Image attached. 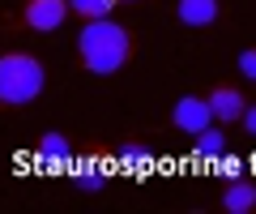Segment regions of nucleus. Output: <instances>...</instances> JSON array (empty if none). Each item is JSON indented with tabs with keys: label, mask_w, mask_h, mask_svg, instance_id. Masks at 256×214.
<instances>
[{
	"label": "nucleus",
	"mask_w": 256,
	"mask_h": 214,
	"mask_svg": "<svg viewBox=\"0 0 256 214\" xmlns=\"http://www.w3.org/2000/svg\"><path fill=\"white\" fill-rule=\"evenodd\" d=\"M116 5L120 0H68V13H77L82 22H90V18H111Z\"/></svg>",
	"instance_id": "9b49d317"
},
{
	"label": "nucleus",
	"mask_w": 256,
	"mask_h": 214,
	"mask_svg": "<svg viewBox=\"0 0 256 214\" xmlns=\"http://www.w3.org/2000/svg\"><path fill=\"white\" fill-rule=\"evenodd\" d=\"M128 56H132V35H128V26H120V22L90 18L77 30V60H82L90 73L111 77V73H120V69L128 65Z\"/></svg>",
	"instance_id": "f257e3e1"
},
{
	"label": "nucleus",
	"mask_w": 256,
	"mask_h": 214,
	"mask_svg": "<svg viewBox=\"0 0 256 214\" xmlns=\"http://www.w3.org/2000/svg\"><path fill=\"white\" fill-rule=\"evenodd\" d=\"M47 90V69L30 52L0 56V107H26Z\"/></svg>",
	"instance_id": "f03ea898"
},
{
	"label": "nucleus",
	"mask_w": 256,
	"mask_h": 214,
	"mask_svg": "<svg viewBox=\"0 0 256 214\" xmlns=\"http://www.w3.org/2000/svg\"><path fill=\"white\" fill-rule=\"evenodd\" d=\"M175 18H180L184 26H192V30L214 26V22L222 18V0H180V5H175Z\"/></svg>",
	"instance_id": "0eeeda50"
},
{
	"label": "nucleus",
	"mask_w": 256,
	"mask_h": 214,
	"mask_svg": "<svg viewBox=\"0 0 256 214\" xmlns=\"http://www.w3.org/2000/svg\"><path fill=\"white\" fill-rule=\"evenodd\" d=\"M239 124H244V133H248V137H256V103H252V107H244Z\"/></svg>",
	"instance_id": "4468645a"
},
{
	"label": "nucleus",
	"mask_w": 256,
	"mask_h": 214,
	"mask_svg": "<svg viewBox=\"0 0 256 214\" xmlns=\"http://www.w3.org/2000/svg\"><path fill=\"white\" fill-rule=\"evenodd\" d=\"M222 154H226V133H218L214 124L196 133V158H205V163H218Z\"/></svg>",
	"instance_id": "9d476101"
},
{
	"label": "nucleus",
	"mask_w": 256,
	"mask_h": 214,
	"mask_svg": "<svg viewBox=\"0 0 256 214\" xmlns=\"http://www.w3.org/2000/svg\"><path fill=\"white\" fill-rule=\"evenodd\" d=\"M235 65H239V73H244L248 82H256V47H244Z\"/></svg>",
	"instance_id": "ddd939ff"
},
{
	"label": "nucleus",
	"mask_w": 256,
	"mask_h": 214,
	"mask_svg": "<svg viewBox=\"0 0 256 214\" xmlns=\"http://www.w3.org/2000/svg\"><path fill=\"white\" fill-rule=\"evenodd\" d=\"M73 184L82 188V193H102V188H107V167H102L98 158H77Z\"/></svg>",
	"instance_id": "1a4fd4ad"
},
{
	"label": "nucleus",
	"mask_w": 256,
	"mask_h": 214,
	"mask_svg": "<svg viewBox=\"0 0 256 214\" xmlns=\"http://www.w3.org/2000/svg\"><path fill=\"white\" fill-rule=\"evenodd\" d=\"M64 18H68V0H26V5H22V22H26L30 30H38V35L60 30Z\"/></svg>",
	"instance_id": "7ed1b4c3"
},
{
	"label": "nucleus",
	"mask_w": 256,
	"mask_h": 214,
	"mask_svg": "<svg viewBox=\"0 0 256 214\" xmlns=\"http://www.w3.org/2000/svg\"><path fill=\"white\" fill-rule=\"evenodd\" d=\"M120 163H128V167H150V146L124 141V146H120Z\"/></svg>",
	"instance_id": "f8f14e48"
},
{
	"label": "nucleus",
	"mask_w": 256,
	"mask_h": 214,
	"mask_svg": "<svg viewBox=\"0 0 256 214\" xmlns=\"http://www.w3.org/2000/svg\"><path fill=\"white\" fill-rule=\"evenodd\" d=\"M205 103H210V112H214V120H218V124H235L239 116H244V107H248L244 90H239V86H230V82L214 86V90L205 94Z\"/></svg>",
	"instance_id": "39448f33"
},
{
	"label": "nucleus",
	"mask_w": 256,
	"mask_h": 214,
	"mask_svg": "<svg viewBox=\"0 0 256 214\" xmlns=\"http://www.w3.org/2000/svg\"><path fill=\"white\" fill-rule=\"evenodd\" d=\"M171 124L180 133H192V137H196L201 129H210L214 112H210V103H205V94H184V99L171 107Z\"/></svg>",
	"instance_id": "20e7f679"
},
{
	"label": "nucleus",
	"mask_w": 256,
	"mask_h": 214,
	"mask_svg": "<svg viewBox=\"0 0 256 214\" xmlns=\"http://www.w3.org/2000/svg\"><path fill=\"white\" fill-rule=\"evenodd\" d=\"M222 210L226 214H252L256 210V184L248 176H235L222 188Z\"/></svg>",
	"instance_id": "6e6552de"
},
{
	"label": "nucleus",
	"mask_w": 256,
	"mask_h": 214,
	"mask_svg": "<svg viewBox=\"0 0 256 214\" xmlns=\"http://www.w3.org/2000/svg\"><path fill=\"white\" fill-rule=\"evenodd\" d=\"M34 163L47 171H64V167H73V146H68V137L64 133H43L34 146Z\"/></svg>",
	"instance_id": "423d86ee"
}]
</instances>
